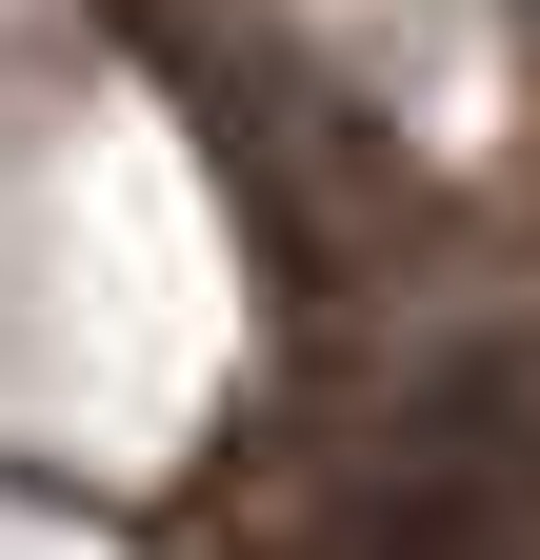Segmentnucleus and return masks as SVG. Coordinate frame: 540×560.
<instances>
[{
	"mask_svg": "<svg viewBox=\"0 0 540 560\" xmlns=\"http://www.w3.org/2000/svg\"><path fill=\"white\" fill-rule=\"evenodd\" d=\"M320 560H540V361L441 340L400 400H361L320 480Z\"/></svg>",
	"mask_w": 540,
	"mask_h": 560,
	"instance_id": "obj_1",
	"label": "nucleus"
}]
</instances>
